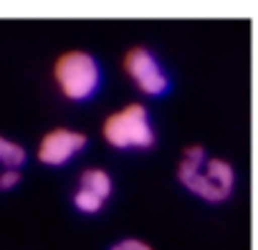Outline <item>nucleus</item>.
<instances>
[{
    "label": "nucleus",
    "instance_id": "0eeeda50",
    "mask_svg": "<svg viewBox=\"0 0 258 250\" xmlns=\"http://www.w3.org/2000/svg\"><path fill=\"white\" fill-rule=\"evenodd\" d=\"M26 159H28V154L18 142L0 137V167L3 170H21L26 164Z\"/></svg>",
    "mask_w": 258,
    "mask_h": 250
},
{
    "label": "nucleus",
    "instance_id": "9d476101",
    "mask_svg": "<svg viewBox=\"0 0 258 250\" xmlns=\"http://www.w3.org/2000/svg\"><path fill=\"white\" fill-rule=\"evenodd\" d=\"M21 182V172L18 170H0V190H13Z\"/></svg>",
    "mask_w": 258,
    "mask_h": 250
},
{
    "label": "nucleus",
    "instance_id": "39448f33",
    "mask_svg": "<svg viewBox=\"0 0 258 250\" xmlns=\"http://www.w3.org/2000/svg\"><path fill=\"white\" fill-rule=\"evenodd\" d=\"M86 147V134L74 129H51L38 144V159L46 167H63L69 164L81 149Z\"/></svg>",
    "mask_w": 258,
    "mask_h": 250
},
{
    "label": "nucleus",
    "instance_id": "6e6552de",
    "mask_svg": "<svg viewBox=\"0 0 258 250\" xmlns=\"http://www.w3.org/2000/svg\"><path fill=\"white\" fill-rule=\"evenodd\" d=\"M74 207H76L79 212H84V215H94V212H99V210L104 207V200H101L99 195H94V192L79 187L76 195H74Z\"/></svg>",
    "mask_w": 258,
    "mask_h": 250
},
{
    "label": "nucleus",
    "instance_id": "423d86ee",
    "mask_svg": "<svg viewBox=\"0 0 258 250\" xmlns=\"http://www.w3.org/2000/svg\"><path fill=\"white\" fill-rule=\"evenodd\" d=\"M79 187H84V190H89V192L99 195V197L106 202V200L111 197V192H114V180H111V175H109L106 170L94 167V170H86V172L81 175Z\"/></svg>",
    "mask_w": 258,
    "mask_h": 250
},
{
    "label": "nucleus",
    "instance_id": "20e7f679",
    "mask_svg": "<svg viewBox=\"0 0 258 250\" xmlns=\"http://www.w3.org/2000/svg\"><path fill=\"white\" fill-rule=\"evenodd\" d=\"M124 68H126L129 78L137 84V89L147 96H165L172 86V81H170L167 71L162 68L160 58L142 46L132 48L124 56Z\"/></svg>",
    "mask_w": 258,
    "mask_h": 250
},
{
    "label": "nucleus",
    "instance_id": "7ed1b4c3",
    "mask_svg": "<svg viewBox=\"0 0 258 250\" xmlns=\"http://www.w3.org/2000/svg\"><path fill=\"white\" fill-rule=\"evenodd\" d=\"M53 78L61 94L71 101H89L99 94L104 73L96 56L86 51H66L53 63Z\"/></svg>",
    "mask_w": 258,
    "mask_h": 250
},
{
    "label": "nucleus",
    "instance_id": "f03ea898",
    "mask_svg": "<svg viewBox=\"0 0 258 250\" xmlns=\"http://www.w3.org/2000/svg\"><path fill=\"white\" fill-rule=\"evenodd\" d=\"M101 134L109 147L114 149H152L157 144V132L147 106L142 104H126L124 109L106 116Z\"/></svg>",
    "mask_w": 258,
    "mask_h": 250
},
{
    "label": "nucleus",
    "instance_id": "1a4fd4ad",
    "mask_svg": "<svg viewBox=\"0 0 258 250\" xmlns=\"http://www.w3.org/2000/svg\"><path fill=\"white\" fill-rule=\"evenodd\" d=\"M109 250H152L145 240H137V237H124L119 240L116 245H111Z\"/></svg>",
    "mask_w": 258,
    "mask_h": 250
},
{
    "label": "nucleus",
    "instance_id": "f257e3e1",
    "mask_svg": "<svg viewBox=\"0 0 258 250\" xmlns=\"http://www.w3.org/2000/svg\"><path fill=\"white\" fill-rule=\"evenodd\" d=\"M180 182L205 202H223L235 187V170L230 162L208 157L203 147H187L177 164Z\"/></svg>",
    "mask_w": 258,
    "mask_h": 250
}]
</instances>
